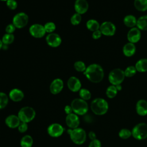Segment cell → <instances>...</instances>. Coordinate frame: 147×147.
<instances>
[{
	"instance_id": "obj_43",
	"label": "cell",
	"mask_w": 147,
	"mask_h": 147,
	"mask_svg": "<svg viewBox=\"0 0 147 147\" xmlns=\"http://www.w3.org/2000/svg\"><path fill=\"white\" fill-rule=\"evenodd\" d=\"M88 137H89V138L91 140V141L96 139V136L95 133L94 131H91L89 132V133H88Z\"/></svg>"
},
{
	"instance_id": "obj_29",
	"label": "cell",
	"mask_w": 147,
	"mask_h": 147,
	"mask_svg": "<svg viewBox=\"0 0 147 147\" xmlns=\"http://www.w3.org/2000/svg\"><path fill=\"white\" fill-rule=\"evenodd\" d=\"M117 92L118 90H117L115 86L111 85L107 87L106 91V94L108 98H113L117 95Z\"/></svg>"
},
{
	"instance_id": "obj_41",
	"label": "cell",
	"mask_w": 147,
	"mask_h": 147,
	"mask_svg": "<svg viewBox=\"0 0 147 147\" xmlns=\"http://www.w3.org/2000/svg\"><path fill=\"white\" fill-rule=\"evenodd\" d=\"M102 34L100 30L99 29V30H97L96 31L93 32L92 34V37L94 39L97 40V39H99L102 36Z\"/></svg>"
},
{
	"instance_id": "obj_12",
	"label": "cell",
	"mask_w": 147,
	"mask_h": 147,
	"mask_svg": "<svg viewBox=\"0 0 147 147\" xmlns=\"http://www.w3.org/2000/svg\"><path fill=\"white\" fill-rule=\"evenodd\" d=\"M46 42L47 44L53 48L59 47L61 43V38L57 33H49L46 37Z\"/></svg>"
},
{
	"instance_id": "obj_46",
	"label": "cell",
	"mask_w": 147,
	"mask_h": 147,
	"mask_svg": "<svg viewBox=\"0 0 147 147\" xmlns=\"http://www.w3.org/2000/svg\"><path fill=\"white\" fill-rule=\"evenodd\" d=\"M0 1H6V2L7 0H0Z\"/></svg>"
},
{
	"instance_id": "obj_32",
	"label": "cell",
	"mask_w": 147,
	"mask_h": 147,
	"mask_svg": "<svg viewBox=\"0 0 147 147\" xmlns=\"http://www.w3.org/2000/svg\"><path fill=\"white\" fill-rule=\"evenodd\" d=\"M137 71L135 66L130 65V66H128L125 69V70L124 71V74H125V77L131 78L136 75Z\"/></svg>"
},
{
	"instance_id": "obj_34",
	"label": "cell",
	"mask_w": 147,
	"mask_h": 147,
	"mask_svg": "<svg viewBox=\"0 0 147 147\" xmlns=\"http://www.w3.org/2000/svg\"><path fill=\"white\" fill-rule=\"evenodd\" d=\"M82 21V16L79 13L74 14L71 17V23L73 25H77L80 23Z\"/></svg>"
},
{
	"instance_id": "obj_36",
	"label": "cell",
	"mask_w": 147,
	"mask_h": 147,
	"mask_svg": "<svg viewBox=\"0 0 147 147\" xmlns=\"http://www.w3.org/2000/svg\"><path fill=\"white\" fill-rule=\"evenodd\" d=\"M131 136V131L127 129H122L119 132V136L122 139H127Z\"/></svg>"
},
{
	"instance_id": "obj_38",
	"label": "cell",
	"mask_w": 147,
	"mask_h": 147,
	"mask_svg": "<svg viewBox=\"0 0 147 147\" xmlns=\"http://www.w3.org/2000/svg\"><path fill=\"white\" fill-rule=\"evenodd\" d=\"M17 128H18V130L20 133H25L27 131V130L28 129V123H25V122H21L20 124L19 125V126H18Z\"/></svg>"
},
{
	"instance_id": "obj_10",
	"label": "cell",
	"mask_w": 147,
	"mask_h": 147,
	"mask_svg": "<svg viewBox=\"0 0 147 147\" xmlns=\"http://www.w3.org/2000/svg\"><path fill=\"white\" fill-rule=\"evenodd\" d=\"M99 30L102 34L106 36H112L115 33L116 27L113 22L105 21L100 25Z\"/></svg>"
},
{
	"instance_id": "obj_27",
	"label": "cell",
	"mask_w": 147,
	"mask_h": 147,
	"mask_svg": "<svg viewBox=\"0 0 147 147\" xmlns=\"http://www.w3.org/2000/svg\"><path fill=\"white\" fill-rule=\"evenodd\" d=\"M134 6L137 10L145 11L147 10V0H134Z\"/></svg>"
},
{
	"instance_id": "obj_40",
	"label": "cell",
	"mask_w": 147,
	"mask_h": 147,
	"mask_svg": "<svg viewBox=\"0 0 147 147\" xmlns=\"http://www.w3.org/2000/svg\"><path fill=\"white\" fill-rule=\"evenodd\" d=\"M88 147H101V142L98 139L92 140L90 143Z\"/></svg>"
},
{
	"instance_id": "obj_4",
	"label": "cell",
	"mask_w": 147,
	"mask_h": 147,
	"mask_svg": "<svg viewBox=\"0 0 147 147\" xmlns=\"http://www.w3.org/2000/svg\"><path fill=\"white\" fill-rule=\"evenodd\" d=\"M36 115L34 109L30 106H25L20 109L18 112V117L21 122L29 123L33 121Z\"/></svg>"
},
{
	"instance_id": "obj_24",
	"label": "cell",
	"mask_w": 147,
	"mask_h": 147,
	"mask_svg": "<svg viewBox=\"0 0 147 147\" xmlns=\"http://www.w3.org/2000/svg\"><path fill=\"white\" fill-rule=\"evenodd\" d=\"M33 144V139L30 135L24 136L20 141L21 147H32Z\"/></svg>"
},
{
	"instance_id": "obj_44",
	"label": "cell",
	"mask_w": 147,
	"mask_h": 147,
	"mask_svg": "<svg viewBox=\"0 0 147 147\" xmlns=\"http://www.w3.org/2000/svg\"><path fill=\"white\" fill-rule=\"evenodd\" d=\"M116 87V88L118 91H121L122 90V86L121 84H118V85H116L115 86Z\"/></svg>"
},
{
	"instance_id": "obj_17",
	"label": "cell",
	"mask_w": 147,
	"mask_h": 147,
	"mask_svg": "<svg viewBox=\"0 0 147 147\" xmlns=\"http://www.w3.org/2000/svg\"><path fill=\"white\" fill-rule=\"evenodd\" d=\"M74 9L77 13L83 14L88 9V3L86 0H76L74 4Z\"/></svg>"
},
{
	"instance_id": "obj_21",
	"label": "cell",
	"mask_w": 147,
	"mask_h": 147,
	"mask_svg": "<svg viewBox=\"0 0 147 147\" xmlns=\"http://www.w3.org/2000/svg\"><path fill=\"white\" fill-rule=\"evenodd\" d=\"M136 51V48L134 44L131 42L126 43L122 48L123 53L127 57H131L134 55Z\"/></svg>"
},
{
	"instance_id": "obj_11",
	"label": "cell",
	"mask_w": 147,
	"mask_h": 147,
	"mask_svg": "<svg viewBox=\"0 0 147 147\" xmlns=\"http://www.w3.org/2000/svg\"><path fill=\"white\" fill-rule=\"evenodd\" d=\"M29 33L33 37L40 38L44 36L46 31L44 25L39 24H34L30 26Z\"/></svg>"
},
{
	"instance_id": "obj_23",
	"label": "cell",
	"mask_w": 147,
	"mask_h": 147,
	"mask_svg": "<svg viewBox=\"0 0 147 147\" xmlns=\"http://www.w3.org/2000/svg\"><path fill=\"white\" fill-rule=\"evenodd\" d=\"M137 71L139 72H147V59H141L137 61L135 65Z\"/></svg>"
},
{
	"instance_id": "obj_33",
	"label": "cell",
	"mask_w": 147,
	"mask_h": 147,
	"mask_svg": "<svg viewBox=\"0 0 147 147\" xmlns=\"http://www.w3.org/2000/svg\"><path fill=\"white\" fill-rule=\"evenodd\" d=\"M74 67L78 72H84L86 69V65L82 61H76L74 64Z\"/></svg>"
},
{
	"instance_id": "obj_18",
	"label": "cell",
	"mask_w": 147,
	"mask_h": 147,
	"mask_svg": "<svg viewBox=\"0 0 147 147\" xmlns=\"http://www.w3.org/2000/svg\"><path fill=\"white\" fill-rule=\"evenodd\" d=\"M5 124L7 126L11 129H15L18 127L21 123V121L18 115L14 114H11L8 115L5 120Z\"/></svg>"
},
{
	"instance_id": "obj_3",
	"label": "cell",
	"mask_w": 147,
	"mask_h": 147,
	"mask_svg": "<svg viewBox=\"0 0 147 147\" xmlns=\"http://www.w3.org/2000/svg\"><path fill=\"white\" fill-rule=\"evenodd\" d=\"M71 106L73 113L77 115H83L86 114L88 110V106L87 102L81 98H75L71 103Z\"/></svg>"
},
{
	"instance_id": "obj_5",
	"label": "cell",
	"mask_w": 147,
	"mask_h": 147,
	"mask_svg": "<svg viewBox=\"0 0 147 147\" xmlns=\"http://www.w3.org/2000/svg\"><path fill=\"white\" fill-rule=\"evenodd\" d=\"M69 135L71 141L76 145H82L86 140V131L80 127L71 129Z\"/></svg>"
},
{
	"instance_id": "obj_6",
	"label": "cell",
	"mask_w": 147,
	"mask_h": 147,
	"mask_svg": "<svg viewBox=\"0 0 147 147\" xmlns=\"http://www.w3.org/2000/svg\"><path fill=\"white\" fill-rule=\"evenodd\" d=\"M125 78L124 71L120 68L113 69L109 74L108 79L109 82L114 86L121 84Z\"/></svg>"
},
{
	"instance_id": "obj_13",
	"label": "cell",
	"mask_w": 147,
	"mask_h": 147,
	"mask_svg": "<svg viewBox=\"0 0 147 147\" xmlns=\"http://www.w3.org/2000/svg\"><path fill=\"white\" fill-rule=\"evenodd\" d=\"M65 123L69 129H76L79 127L80 119L78 115L74 113L67 115L65 117Z\"/></svg>"
},
{
	"instance_id": "obj_25",
	"label": "cell",
	"mask_w": 147,
	"mask_h": 147,
	"mask_svg": "<svg viewBox=\"0 0 147 147\" xmlns=\"http://www.w3.org/2000/svg\"><path fill=\"white\" fill-rule=\"evenodd\" d=\"M136 26L140 30H147V15L139 17L137 21Z\"/></svg>"
},
{
	"instance_id": "obj_2",
	"label": "cell",
	"mask_w": 147,
	"mask_h": 147,
	"mask_svg": "<svg viewBox=\"0 0 147 147\" xmlns=\"http://www.w3.org/2000/svg\"><path fill=\"white\" fill-rule=\"evenodd\" d=\"M91 109L96 115H102L105 114L108 110L109 105L106 100L98 98L94 99L91 103Z\"/></svg>"
},
{
	"instance_id": "obj_39",
	"label": "cell",
	"mask_w": 147,
	"mask_h": 147,
	"mask_svg": "<svg viewBox=\"0 0 147 147\" xmlns=\"http://www.w3.org/2000/svg\"><path fill=\"white\" fill-rule=\"evenodd\" d=\"M16 26L13 25V24H8L6 28H5V32L6 33H9V34H13V33L16 30Z\"/></svg>"
},
{
	"instance_id": "obj_35",
	"label": "cell",
	"mask_w": 147,
	"mask_h": 147,
	"mask_svg": "<svg viewBox=\"0 0 147 147\" xmlns=\"http://www.w3.org/2000/svg\"><path fill=\"white\" fill-rule=\"evenodd\" d=\"M46 33H52L56 29V25L53 22H48L44 25Z\"/></svg>"
},
{
	"instance_id": "obj_20",
	"label": "cell",
	"mask_w": 147,
	"mask_h": 147,
	"mask_svg": "<svg viewBox=\"0 0 147 147\" xmlns=\"http://www.w3.org/2000/svg\"><path fill=\"white\" fill-rule=\"evenodd\" d=\"M137 114L141 116H145L147 114V101L144 99L139 100L136 107Z\"/></svg>"
},
{
	"instance_id": "obj_16",
	"label": "cell",
	"mask_w": 147,
	"mask_h": 147,
	"mask_svg": "<svg viewBox=\"0 0 147 147\" xmlns=\"http://www.w3.org/2000/svg\"><path fill=\"white\" fill-rule=\"evenodd\" d=\"M67 86L72 92H78L81 89L82 84L80 80L75 76H71L67 81Z\"/></svg>"
},
{
	"instance_id": "obj_42",
	"label": "cell",
	"mask_w": 147,
	"mask_h": 147,
	"mask_svg": "<svg viewBox=\"0 0 147 147\" xmlns=\"http://www.w3.org/2000/svg\"><path fill=\"white\" fill-rule=\"evenodd\" d=\"M64 112L67 115H68V114L73 113V110H72V109L71 105H66L65 106Z\"/></svg>"
},
{
	"instance_id": "obj_30",
	"label": "cell",
	"mask_w": 147,
	"mask_h": 147,
	"mask_svg": "<svg viewBox=\"0 0 147 147\" xmlns=\"http://www.w3.org/2000/svg\"><path fill=\"white\" fill-rule=\"evenodd\" d=\"M14 40V36L13 34L6 33L5 34L2 38V41L3 44L9 45L13 42Z\"/></svg>"
},
{
	"instance_id": "obj_26",
	"label": "cell",
	"mask_w": 147,
	"mask_h": 147,
	"mask_svg": "<svg viewBox=\"0 0 147 147\" xmlns=\"http://www.w3.org/2000/svg\"><path fill=\"white\" fill-rule=\"evenodd\" d=\"M100 25L99 24V23L94 19L89 20L86 22V26L87 29L92 32L99 30L100 28Z\"/></svg>"
},
{
	"instance_id": "obj_9",
	"label": "cell",
	"mask_w": 147,
	"mask_h": 147,
	"mask_svg": "<svg viewBox=\"0 0 147 147\" xmlns=\"http://www.w3.org/2000/svg\"><path fill=\"white\" fill-rule=\"evenodd\" d=\"M64 131L63 126L58 123H53L47 128L48 134L52 137L57 138L61 136Z\"/></svg>"
},
{
	"instance_id": "obj_8",
	"label": "cell",
	"mask_w": 147,
	"mask_h": 147,
	"mask_svg": "<svg viewBox=\"0 0 147 147\" xmlns=\"http://www.w3.org/2000/svg\"><path fill=\"white\" fill-rule=\"evenodd\" d=\"M29 17L24 12L17 13L13 18V24L16 28H23L28 23Z\"/></svg>"
},
{
	"instance_id": "obj_7",
	"label": "cell",
	"mask_w": 147,
	"mask_h": 147,
	"mask_svg": "<svg viewBox=\"0 0 147 147\" xmlns=\"http://www.w3.org/2000/svg\"><path fill=\"white\" fill-rule=\"evenodd\" d=\"M131 135L134 138L138 140H142L146 138L147 124L142 122L136 125L132 129Z\"/></svg>"
},
{
	"instance_id": "obj_45",
	"label": "cell",
	"mask_w": 147,
	"mask_h": 147,
	"mask_svg": "<svg viewBox=\"0 0 147 147\" xmlns=\"http://www.w3.org/2000/svg\"><path fill=\"white\" fill-rule=\"evenodd\" d=\"M2 46H3V42H2V40L0 39V49H2Z\"/></svg>"
},
{
	"instance_id": "obj_1",
	"label": "cell",
	"mask_w": 147,
	"mask_h": 147,
	"mask_svg": "<svg viewBox=\"0 0 147 147\" xmlns=\"http://www.w3.org/2000/svg\"><path fill=\"white\" fill-rule=\"evenodd\" d=\"M83 74L88 80L95 83L101 82L104 77L103 69L98 64L89 65Z\"/></svg>"
},
{
	"instance_id": "obj_22",
	"label": "cell",
	"mask_w": 147,
	"mask_h": 147,
	"mask_svg": "<svg viewBox=\"0 0 147 147\" xmlns=\"http://www.w3.org/2000/svg\"><path fill=\"white\" fill-rule=\"evenodd\" d=\"M137 21L136 17L133 15H127L123 18V23L128 28H134L137 25Z\"/></svg>"
},
{
	"instance_id": "obj_28",
	"label": "cell",
	"mask_w": 147,
	"mask_h": 147,
	"mask_svg": "<svg viewBox=\"0 0 147 147\" xmlns=\"http://www.w3.org/2000/svg\"><path fill=\"white\" fill-rule=\"evenodd\" d=\"M9 102V96L3 92H0V110L6 107Z\"/></svg>"
},
{
	"instance_id": "obj_15",
	"label": "cell",
	"mask_w": 147,
	"mask_h": 147,
	"mask_svg": "<svg viewBox=\"0 0 147 147\" xmlns=\"http://www.w3.org/2000/svg\"><path fill=\"white\" fill-rule=\"evenodd\" d=\"M141 37V30L137 27L131 28L127 34V38L129 42L131 43H136L140 41Z\"/></svg>"
},
{
	"instance_id": "obj_31",
	"label": "cell",
	"mask_w": 147,
	"mask_h": 147,
	"mask_svg": "<svg viewBox=\"0 0 147 147\" xmlns=\"http://www.w3.org/2000/svg\"><path fill=\"white\" fill-rule=\"evenodd\" d=\"M79 94L80 98L86 101L89 100L91 97L90 91L86 88H81L79 91Z\"/></svg>"
},
{
	"instance_id": "obj_14",
	"label": "cell",
	"mask_w": 147,
	"mask_h": 147,
	"mask_svg": "<svg viewBox=\"0 0 147 147\" xmlns=\"http://www.w3.org/2000/svg\"><path fill=\"white\" fill-rule=\"evenodd\" d=\"M63 87L64 82L63 80L60 78H56L51 82L49 86V90L52 94L56 95L63 90Z\"/></svg>"
},
{
	"instance_id": "obj_19",
	"label": "cell",
	"mask_w": 147,
	"mask_h": 147,
	"mask_svg": "<svg viewBox=\"0 0 147 147\" xmlns=\"http://www.w3.org/2000/svg\"><path fill=\"white\" fill-rule=\"evenodd\" d=\"M9 98L14 102H18L24 99V94L22 90L18 88H13L9 92Z\"/></svg>"
},
{
	"instance_id": "obj_37",
	"label": "cell",
	"mask_w": 147,
	"mask_h": 147,
	"mask_svg": "<svg viewBox=\"0 0 147 147\" xmlns=\"http://www.w3.org/2000/svg\"><path fill=\"white\" fill-rule=\"evenodd\" d=\"M6 6L10 10H15L17 9L18 4L16 0H7L6 1Z\"/></svg>"
}]
</instances>
